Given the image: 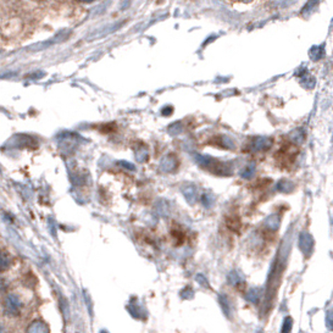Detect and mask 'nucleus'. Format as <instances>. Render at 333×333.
Listing matches in <instances>:
<instances>
[{
	"instance_id": "1",
	"label": "nucleus",
	"mask_w": 333,
	"mask_h": 333,
	"mask_svg": "<svg viewBox=\"0 0 333 333\" xmlns=\"http://www.w3.org/2000/svg\"><path fill=\"white\" fill-rule=\"evenodd\" d=\"M197 162L200 165L203 169L208 170L211 174H215L218 176H229L232 174V169L228 162L219 161V160L213 159L209 156H201L197 155Z\"/></svg>"
},
{
	"instance_id": "2",
	"label": "nucleus",
	"mask_w": 333,
	"mask_h": 333,
	"mask_svg": "<svg viewBox=\"0 0 333 333\" xmlns=\"http://www.w3.org/2000/svg\"><path fill=\"white\" fill-rule=\"evenodd\" d=\"M298 155V148L295 145H288V147L281 148L280 152L276 154V160L278 164L283 167H289L294 164Z\"/></svg>"
},
{
	"instance_id": "3",
	"label": "nucleus",
	"mask_w": 333,
	"mask_h": 333,
	"mask_svg": "<svg viewBox=\"0 0 333 333\" xmlns=\"http://www.w3.org/2000/svg\"><path fill=\"white\" fill-rule=\"evenodd\" d=\"M5 312L10 316H17L21 314L22 310V303L20 298L15 294H9L5 299Z\"/></svg>"
},
{
	"instance_id": "4",
	"label": "nucleus",
	"mask_w": 333,
	"mask_h": 333,
	"mask_svg": "<svg viewBox=\"0 0 333 333\" xmlns=\"http://www.w3.org/2000/svg\"><path fill=\"white\" fill-rule=\"evenodd\" d=\"M271 145H272V139L270 138H254L249 143V149L259 152V150L268 149Z\"/></svg>"
},
{
	"instance_id": "5",
	"label": "nucleus",
	"mask_w": 333,
	"mask_h": 333,
	"mask_svg": "<svg viewBox=\"0 0 333 333\" xmlns=\"http://www.w3.org/2000/svg\"><path fill=\"white\" fill-rule=\"evenodd\" d=\"M26 333H49V327L45 322L36 320L27 327Z\"/></svg>"
},
{
	"instance_id": "6",
	"label": "nucleus",
	"mask_w": 333,
	"mask_h": 333,
	"mask_svg": "<svg viewBox=\"0 0 333 333\" xmlns=\"http://www.w3.org/2000/svg\"><path fill=\"white\" fill-rule=\"evenodd\" d=\"M177 166H178V161H177V159L174 156V155H169V156L165 157L161 162L162 170L166 172L174 171Z\"/></svg>"
},
{
	"instance_id": "7",
	"label": "nucleus",
	"mask_w": 333,
	"mask_h": 333,
	"mask_svg": "<svg viewBox=\"0 0 333 333\" xmlns=\"http://www.w3.org/2000/svg\"><path fill=\"white\" fill-rule=\"evenodd\" d=\"M11 265V258L6 251L0 250V271H5Z\"/></svg>"
},
{
	"instance_id": "8",
	"label": "nucleus",
	"mask_w": 333,
	"mask_h": 333,
	"mask_svg": "<svg viewBox=\"0 0 333 333\" xmlns=\"http://www.w3.org/2000/svg\"><path fill=\"white\" fill-rule=\"evenodd\" d=\"M266 223V228L267 229H277L278 228V224H280V220H278V216H271V218H268L267 220L265 221Z\"/></svg>"
},
{
	"instance_id": "9",
	"label": "nucleus",
	"mask_w": 333,
	"mask_h": 333,
	"mask_svg": "<svg viewBox=\"0 0 333 333\" xmlns=\"http://www.w3.org/2000/svg\"><path fill=\"white\" fill-rule=\"evenodd\" d=\"M254 171H255V166H254V165H248V166L244 167L243 171L241 172V176L243 177V178H250V177L253 176Z\"/></svg>"
},
{
	"instance_id": "10",
	"label": "nucleus",
	"mask_w": 333,
	"mask_h": 333,
	"mask_svg": "<svg viewBox=\"0 0 333 333\" xmlns=\"http://www.w3.org/2000/svg\"><path fill=\"white\" fill-rule=\"evenodd\" d=\"M188 191H189V193H184V196L187 197V199H188L191 203H193V200H194V198L197 197V191H196V188H193V187H188Z\"/></svg>"
},
{
	"instance_id": "11",
	"label": "nucleus",
	"mask_w": 333,
	"mask_h": 333,
	"mask_svg": "<svg viewBox=\"0 0 333 333\" xmlns=\"http://www.w3.org/2000/svg\"><path fill=\"white\" fill-rule=\"evenodd\" d=\"M0 333H5V331H4V327H2L1 325H0Z\"/></svg>"
}]
</instances>
